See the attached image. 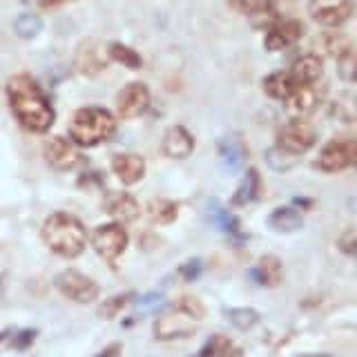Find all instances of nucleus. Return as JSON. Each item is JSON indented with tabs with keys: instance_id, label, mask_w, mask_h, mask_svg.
Wrapping results in <instances>:
<instances>
[{
	"instance_id": "obj_1",
	"label": "nucleus",
	"mask_w": 357,
	"mask_h": 357,
	"mask_svg": "<svg viewBox=\"0 0 357 357\" xmlns=\"http://www.w3.org/2000/svg\"><path fill=\"white\" fill-rule=\"evenodd\" d=\"M9 109L18 126L33 134H45L56 121V112L40 85L29 74H16L7 83Z\"/></svg>"
},
{
	"instance_id": "obj_2",
	"label": "nucleus",
	"mask_w": 357,
	"mask_h": 357,
	"mask_svg": "<svg viewBox=\"0 0 357 357\" xmlns=\"http://www.w3.org/2000/svg\"><path fill=\"white\" fill-rule=\"evenodd\" d=\"M43 241L59 257L74 259L87 245V230L83 221L70 212H54L43 223Z\"/></svg>"
},
{
	"instance_id": "obj_3",
	"label": "nucleus",
	"mask_w": 357,
	"mask_h": 357,
	"mask_svg": "<svg viewBox=\"0 0 357 357\" xmlns=\"http://www.w3.org/2000/svg\"><path fill=\"white\" fill-rule=\"evenodd\" d=\"M116 132V119L105 107H81L70 121V137L74 145L94 148L109 141Z\"/></svg>"
},
{
	"instance_id": "obj_4",
	"label": "nucleus",
	"mask_w": 357,
	"mask_h": 357,
	"mask_svg": "<svg viewBox=\"0 0 357 357\" xmlns=\"http://www.w3.org/2000/svg\"><path fill=\"white\" fill-rule=\"evenodd\" d=\"M199 321L192 312H188L174 301V304L163 310L159 317L154 319L152 333L159 342H174V340H188L192 337L199 328Z\"/></svg>"
},
{
	"instance_id": "obj_5",
	"label": "nucleus",
	"mask_w": 357,
	"mask_h": 357,
	"mask_svg": "<svg viewBox=\"0 0 357 357\" xmlns=\"http://www.w3.org/2000/svg\"><path fill=\"white\" fill-rule=\"evenodd\" d=\"M54 284L63 297L76 301V304H92L100 295V288L94 279L83 275L81 271H74V268H67V271L59 273Z\"/></svg>"
},
{
	"instance_id": "obj_6",
	"label": "nucleus",
	"mask_w": 357,
	"mask_h": 357,
	"mask_svg": "<svg viewBox=\"0 0 357 357\" xmlns=\"http://www.w3.org/2000/svg\"><path fill=\"white\" fill-rule=\"evenodd\" d=\"M357 159V143L353 139H333L321 148L315 167L326 174H337L349 170Z\"/></svg>"
},
{
	"instance_id": "obj_7",
	"label": "nucleus",
	"mask_w": 357,
	"mask_h": 357,
	"mask_svg": "<svg viewBox=\"0 0 357 357\" xmlns=\"http://www.w3.org/2000/svg\"><path fill=\"white\" fill-rule=\"evenodd\" d=\"M315 141H317L315 130L301 119L286 123V126H282L277 132V148L293 156L308 152L312 145H315Z\"/></svg>"
},
{
	"instance_id": "obj_8",
	"label": "nucleus",
	"mask_w": 357,
	"mask_h": 357,
	"mask_svg": "<svg viewBox=\"0 0 357 357\" xmlns=\"http://www.w3.org/2000/svg\"><path fill=\"white\" fill-rule=\"evenodd\" d=\"M128 230L121 223H103L92 232V248L105 261H114L128 248Z\"/></svg>"
},
{
	"instance_id": "obj_9",
	"label": "nucleus",
	"mask_w": 357,
	"mask_h": 357,
	"mask_svg": "<svg viewBox=\"0 0 357 357\" xmlns=\"http://www.w3.org/2000/svg\"><path fill=\"white\" fill-rule=\"evenodd\" d=\"M308 14L321 27L340 29L353 16V0H310Z\"/></svg>"
},
{
	"instance_id": "obj_10",
	"label": "nucleus",
	"mask_w": 357,
	"mask_h": 357,
	"mask_svg": "<svg viewBox=\"0 0 357 357\" xmlns=\"http://www.w3.org/2000/svg\"><path fill=\"white\" fill-rule=\"evenodd\" d=\"M150 103H152L150 87L143 83H130L123 87L116 96V112L121 119L132 121V119L143 116L145 112H148Z\"/></svg>"
},
{
	"instance_id": "obj_11",
	"label": "nucleus",
	"mask_w": 357,
	"mask_h": 357,
	"mask_svg": "<svg viewBox=\"0 0 357 357\" xmlns=\"http://www.w3.org/2000/svg\"><path fill=\"white\" fill-rule=\"evenodd\" d=\"M45 161H47L54 170H61V172H70L76 170L78 165L83 163V154L78 152V148L67 141L63 137H54L45 143Z\"/></svg>"
},
{
	"instance_id": "obj_12",
	"label": "nucleus",
	"mask_w": 357,
	"mask_h": 357,
	"mask_svg": "<svg viewBox=\"0 0 357 357\" xmlns=\"http://www.w3.org/2000/svg\"><path fill=\"white\" fill-rule=\"evenodd\" d=\"M301 33H304V27H301L299 20L282 18L268 27L264 45H266V50H271V52H282V50L293 47L301 38Z\"/></svg>"
},
{
	"instance_id": "obj_13",
	"label": "nucleus",
	"mask_w": 357,
	"mask_h": 357,
	"mask_svg": "<svg viewBox=\"0 0 357 357\" xmlns=\"http://www.w3.org/2000/svg\"><path fill=\"white\" fill-rule=\"evenodd\" d=\"M107 47L98 45L96 40L83 43L76 52V70L85 76H96L107 67Z\"/></svg>"
},
{
	"instance_id": "obj_14",
	"label": "nucleus",
	"mask_w": 357,
	"mask_h": 357,
	"mask_svg": "<svg viewBox=\"0 0 357 357\" xmlns=\"http://www.w3.org/2000/svg\"><path fill=\"white\" fill-rule=\"evenodd\" d=\"M319 103H321V92L317 89V83L297 87L295 92L290 94V98L286 100L290 114H293L295 119H301V121H304L306 116H310L312 112L319 107Z\"/></svg>"
},
{
	"instance_id": "obj_15",
	"label": "nucleus",
	"mask_w": 357,
	"mask_h": 357,
	"mask_svg": "<svg viewBox=\"0 0 357 357\" xmlns=\"http://www.w3.org/2000/svg\"><path fill=\"white\" fill-rule=\"evenodd\" d=\"M161 148H163L165 156L181 161V159H188V156L192 154L195 139H192V134H190L183 126H172V128L165 130Z\"/></svg>"
},
{
	"instance_id": "obj_16",
	"label": "nucleus",
	"mask_w": 357,
	"mask_h": 357,
	"mask_svg": "<svg viewBox=\"0 0 357 357\" xmlns=\"http://www.w3.org/2000/svg\"><path fill=\"white\" fill-rule=\"evenodd\" d=\"M112 172H114L119 181L126 185L139 183L145 176V159L141 154H134V152L116 154L114 159H112Z\"/></svg>"
},
{
	"instance_id": "obj_17",
	"label": "nucleus",
	"mask_w": 357,
	"mask_h": 357,
	"mask_svg": "<svg viewBox=\"0 0 357 357\" xmlns=\"http://www.w3.org/2000/svg\"><path fill=\"white\" fill-rule=\"evenodd\" d=\"M288 74L293 76V81L301 87V85H315L321 74H324V63L317 54H301L299 59L293 61Z\"/></svg>"
},
{
	"instance_id": "obj_18",
	"label": "nucleus",
	"mask_w": 357,
	"mask_h": 357,
	"mask_svg": "<svg viewBox=\"0 0 357 357\" xmlns=\"http://www.w3.org/2000/svg\"><path fill=\"white\" fill-rule=\"evenodd\" d=\"M282 277H284L282 261H279L277 257H273V255L261 257V259L257 261V266L252 268V279H255V282L261 284V286H268V288L282 284Z\"/></svg>"
},
{
	"instance_id": "obj_19",
	"label": "nucleus",
	"mask_w": 357,
	"mask_h": 357,
	"mask_svg": "<svg viewBox=\"0 0 357 357\" xmlns=\"http://www.w3.org/2000/svg\"><path fill=\"white\" fill-rule=\"evenodd\" d=\"M297 87L299 85L293 81V76L288 72H273L271 76L264 78V92L275 100H288Z\"/></svg>"
},
{
	"instance_id": "obj_20",
	"label": "nucleus",
	"mask_w": 357,
	"mask_h": 357,
	"mask_svg": "<svg viewBox=\"0 0 357 357\" xmlns=\"http://www.w3.org/2000/svg\"><path fill=\"white\" fill-rule=\"evenodd\" d=\"M105 212H109V215L116 217L119 221H134L139 217V204L132 195L119 192V195H112L105 201Z\"/></svg>"
},
{
	"instance_id": "obj_21",
	"label": "nucleus",
	"mask_w": 357,
	"mask_h": 357,
	"mask_svg": "<svg viewBox=\"0 0 357 357\" xmlns=\"http://www.w3.org/2000/svg\"><path fill=\"white\" fill-rule=\"evenodd\" d=\"M199 357H243V351L226 335H212L204 344Z\"/></svg>"
},
{
	"instance_id": "obj_22",
	"label": "nucleus",
	"mask_w": 357,
	"mask_h": 357,
	"mask_svg": "<svg viewBox=\"0 0 357 357\" xmlns=\"http://www.w3.org/2000/svg\"><path fill=\"white\" fill-rule=\"evenodd\" d=\"M268 226H271L275 232H295L304 226V221H301V215L295 210V208H277L271 217H268Z\"/></svg>"
},
{
	"instance_id": "obj_23",
	"label": "nucleus",
	"mask_w": 357,
	"mask_h": 357,
	"mask_svg": "<svg viewBox=\"0 0 357 357\" xmlns=\"http://www.w3.org/2000/svg\"><path fill=\"white\" fill-rule=\"evenodd\" d=\"M259 188H261L259 172H257L255 167H250V170L245 172L243 181L239 183V190L232 197V206H245V204H250V201H255L257 197H259Z\"/></svg>"
},
{
	"instance_id": "obj_24",
	"label": "nucleus",
	"mask_w": 357,
	"mask_h": 357,
	"mask_svg": "<svg viewBox=\"0 0 357 357\" xmlns=\"http://www.w3.org/2000/svg\"><path fill=\"white\" fill-rule=\"evenodd\" d=\"M145 212H148L150 221L154 223H172L178 215V204H174L172 199H152L148 206H145Z\"/></svg>"
},
{
	"instance_id": "obj_25",
	"label": "nucleus",
	"mask_w": 357,
	"mask_h": 357,
	"mask_svg": "<svg viewBox=\"0 0 357 357\" xmlns=\"http://www.w3.org/2000/svg\"><path fill=\"white\" fill-rule=\"evenodd\" d=\"M107 59L126 65V67H130V70H139V67L143 65L139 52H134L132 47H128V45H123V43H109L107 45Z\"/></svg>"
},
{
	"instance_id": "obj_26",
	"label": "nucleus",
	"mask_w": 357,
	"mask_h": 357,
	"mask_svg": "<svg viewBox=\"0 0 357 357\" xmlns=\"http://www.w3.org/2000/svg\"><path fill=\"white\" fill-rule=\"evenodd\" d=\"M324 47H326V52L333 56V59L340 61L344 56L353 54V40L342 31H333V33H326V36H324Z\"/></svg>"
},
{
	"instance_id": "obj_27",
	"label": "nucleus",
	"mask_w": 357,
	"mask_h": 357,
	"mask_svg": "<svg viewBox=\"0 0 357 357\" xmlns=\"http://www.w3.org/2000/svg\"><path fill=\"white\" fill-rule=\"evenodd\" d=\"M219 154H221V161L223 165L228 167V170H239L241 163H243V148L237 139H226L221 141V148H219Z\"/></svg>"
},
{
	"instance_id": "obj_28",
	"label": "nucleus",
	"mask_w": 357,
	"mask_h": 357,
	"mask_svg": "<svg viewBox=\"0 0 357 357\" xmlns=\"http://www.w3.org/2000/svg\"><path fill=\"white\" fill-rule=\"evenodd\" d=\"M208 217H210V221L215 223V226H219L221 230H226V232H237V219H234L221 204H217V201H208Z\"/></svg>"
},
{
	"instance_id": "obj_29",
	"label": "nucleus",
	"mask_w": 357,
	"mask_h": 357,
	"mask_svg": "<svg viewBox=\"0 0 357 357\" xmlns=\"http://www.w3.org/2000/svg\"><path fill=\"white\" fill-rule=\"evenodd\" d=\"M226 319L239 331H250L259 321V312L255 308H230L226 310Z\"/></svg>"
},
{
	"instance_id": "obj_30",
	"label": "nucleus",
	"mask_w": 357,
	"mask_h": 357,
	"mask_svg": "<svg viewBox=\"0 0 357 357\" xmlns=\"http://www.w3.org/2000/svg\"><path fill=\"white\" fill-rule=\"evenodd\" d=\"M14 29L20 38H33V36H38L40 29H43V20L36 16V14H22L16 18L14 22Z\"/></svg>"
},
{
	"instance_id": "obj_31",
	"label": "nucleus",
	"mask_w": 357,
	"mask_h": 357,
	"mask_svg": "<svg viewBox=\"0 0 357 357\" xmlns=\"http://www.w3.org/2000/svg\"><path fill=\"white\" fill-rule=\"evenodd\" d=\"M130 299H132V295H116V297H112V299H107L103 306L98 308V315L103 317V319H112V317H116L119 312L126 308L128 304H130Z\"/></svg>"
},
{
	"instance_id": "obj_32",
	"label": "nucleus",
	"mask_w": 357,
	"mask_h": 357,
	"mask_svg": "<svg viewBox=\"0 0 357 357\" xmlns=\"http://www.w3.org/2000/svg\"><path fill=\"white\" fill-rule=\"evenodd\" d=\"M266 3L268 0H228V5L232 9H237L241 14H248V16H255L257 11H261Z\"/></svg>"
},
{
	"instance_id": "obj_33",
	"label": "nucleus",
	"mask_w": 357,
	"mask_h": 357,
	"mask_svg": "<svg viewBox=\"0 0 357 357\" xmlns=\"http://www.w3.org/2000/svg\"><path fill=\"white\" fill-rule=\"evenodd\" d=\"M340 65V76L344 78V81H353V70H355V56L353 54H349V56H344V59H340L337 61Z\"/></svg>"
},
{
	"instance_id": "obj_34",
	"label": "nucleus",
	"mask_w": 357,
	"mask_h": 357,
	"mask_svg": "<svg viewBox=\"0 0 357 357\" xmlns=\"http://www.w3.org/2000/svg\"><path fill=\"white\" fill-rule=\"evenodd\" d=\"M340 248L346 252V255H353V230L344 234V239H340Z\"/></svg>"
},
{
	"instance_id": "obj_35",
	"label": "nucleus",
	"mask_w": 357,
	"mask_h": 357,
	"mask_svg": "<svg viewBox=\"0 0 357 357\" xmlns=\"http://www.w3.org/2000/svg\"><path fill=\"white\" fill-rule=\"evenodd\" d=\"M119 355H121V344H109L107 349H103L96 357H119Z\"/></svg>"
},
{
	"instance_id": "obj_36",
	"label": "nucleus",
	"mask_w": 357,
	"mask_h": 357,
	"mask_svg": "<svg viewBox=\"0 0 357 357\" xmlns=\"http://www.w3.org/2000/svg\"><path fill=\"white\" fill-rule=\"evenodd\" d=\"M67 3H76V0H40L43 7H61V5H67Z\"/></svg>"
},
{
	"instance_id": "obj_37",
	"label": "nucleus",
	"mask_w": 357,
	"mask_h": 357,
	"mask_svg": "<svg viewBox=\"0 0 357 357\" xmlns=\"http://www.w3.org/2000/svg\"><path fill=\"white\" fill-rule=\"evenodd\" d=\"M297 357H328V355H297Z\"/></svg>"
}]
</instances>
